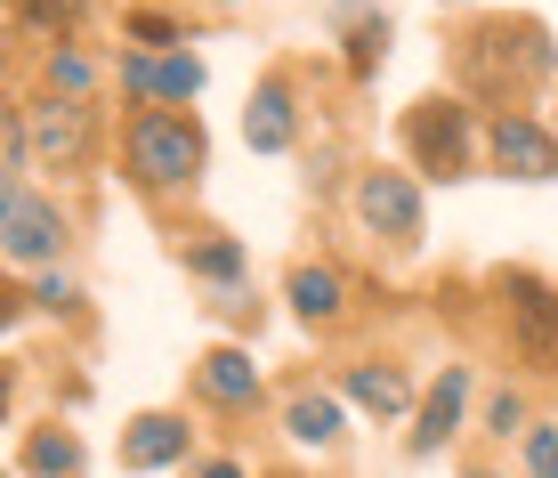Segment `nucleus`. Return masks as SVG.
Masks as SVG:
<instances>
[{"mask_svg":"<svg viewBox=\"0 0 558 478\" xmlns=\"http://www.w3.org/2000/svg\"><path fill=\"white\" fill-rule=\"evenodd\" d=\"M203 122L195 113H162V106H146L138 122L122 130V170L146 187V195H162V187H186L203 170Z\"/></svg>","mask_w":558,"mask_h":478,"instance_id":"nucleus-1","label":"nucleus"},{"mask_svg":"<svg viewBox=\"0 0 558 478\" xmlns=\"http://www.w3.org/2000/svg\"><path fill=\"white\" fill-rule=\"evenodd\" d=\"M558 49L543 41V25H477L470 41H461V82L470 89H510V82H534V73H550Z\"/></svg>","mask_w":558,"mask_h":478,"instance_id":"nucleus-2","label":"nucleus"},{"mask_svg":"<svg viewBox=\"0 0 558 478\" xmlns=\"http://www.w3.org/2000/svg\"><path fill=\"white\" fill-rule=\"evenodd\" d=\"M405 146L429 179H461L470 170V106L461 98H421L405 113Z\"/></svg>","mask_w":558,"mask_h":478,"instance_id":"nucleus-3","label":"nucleus"},{"mask_svg":"<svg viewBox=\"0 0 558 478\" xmlns=\"http://www.w3.org/2000/svg\"><path fill=\"white\" fill-rule=\"evenodd\" d=\"M89 139H98V113H89V98L25 106V146H33V163H49V170H82V163H89Z\"/></svg>","mask_w":558,"mask_h":478,"instance_id":"nucleus-4","label":"nucleus"},{"mask_svg":"<svg viewBox=\"0 0 558 478\" xmlns=\"http://www.w3.org/2000/svg\"><path fill=\"white\" fill-rule=\"evenodd\" d=\"M0 252H9V267H41L65 252V219H57V203H41L25 179H9V203H0Z\"/></svg>","mask_w":558,"mask_h":478,"instance_id":"nucleus-5","label":"nucleus"},{"mask_svg":"<svg viewBox=\"0 0 558 478\" xmlns=\"http://www.w3.org/2000/svg\"><path fill=\"white\" fill-rule=\"evenodd\" d=\"M356 219L373 227V236H389L397 252H413L421 243V187L405 170H364L356 179Z\"/></svg>","mask_w":558,"mask_h":478,"instance_id":"nucleus-6","label":"nucleus"},{"mask_svg":"<svg viewBox=\"0 0 558 478\" xmlns=\"http://www.w3.org/2000/svg\"><path fill=\"white\" fill-rule=\"evenodd\" d=\"M486 146H494V170H502V179H526V187L558 179V130H543L534 113H502V122L486 130Z\"/></svg>","mask_w":558,"mask_h":478,"instance_id":"nucleus-7","label":"nucleus"},{"mask_svg":"<svg viewBox=\"0 0 558 478\" xmlns=\"http://www.w3.org/2000/svg\"><path fill=\"white\" fill-rule=\"evenodd\" d=\"M502 300H510V333L526 357H558V292L534 267H510L502 276Z\"/></svg>","mask_w":558,"mask_h":478,"instance_id":"nucleus-8","label":"nucleus"},{"mask_svg":"<svg viewBox=\"0 0 558 478\" xmlns=\"http://www.w3.org/2000/svg\"><path fill=\"white\" fill-rule=\"evenodd\" d=\"M186 430L179 414H138V422L122 430V470H170V463H186Z\"/></svg>","mask_w":558,"mask_h":478,"instance_id":"nucleus-9","label":"nucleus"},{"mask_svg":"<svg viewBox=\"0 0 558 478\" xmlns=\"http://www.w3.org/2000/svg\"><path fill=\"white\" fill-rule=\"evenodd\" d=\"M461 406H470V366H446L421 397V430H413V454H437L446 438L461 430Z\"/></svg>","mask_w":558,"mask_h":478,"instance_id":"nucleus-10","label":"nucleus"},{"mask_svg":"<svg viewBox=\"0 0 558 478\" xmlns=\"http://www.w3.org/2000/svg\"><path fill=\"white\" fill-rule=\"evenodd\" d=\"M243 139H252V155H292V139H300V113H292V89H283V82H259V89H252Z\"/></svg>","mask_w":558,"mask_h":478,"instance_id":"nucleus-11","label":"nucleus"},{"mask_svg":"<svg viewBox=\"0 0 558 478\" xmlns=\"http://www.w3.org/2000/svg\"><path fill=\"white\" fill-rule=\"evenodd\" d=\"M195 381H203L210 406H227V414H243V406L259 397V366H252V349H210Z\"/></svg>","mask_w":558,"mask_h":478,"instance_id":"nucleus-12","label":"nucleus"},{"mask_svg":"<svg viewBox=\"0 0 558 478\" xmlns=\"http://www.w3.org/2000/svg\"><path fill=\"white\" fill-rule=\"evenodd\" d=\"M340 390H349V397H356L364 414H380V422L413 406V381L397 373V366H349V373H340Z\"/></svg>","mask_w":558,"mask_h":478,"instance_id":"nucleus-13","label":"nucleus"},{"mask_svg":"<svg viewBox=\"0 0 558 478\" xmlns=\"http://www.w3.org/2000/svg\"><path fill=\"white\" fill-rule=\"evenodd\" d=\"M186 276L219 284V309H235V284H243V243H235V236H203V243H186Z\"/></svg>","mask_w":558,"mask_h":478,"instance_id":"nucleus-14","label":"nucleus"},{"mask_svg":"<svg viewBox=\"0 0 558 478\" xmlns=\"http://www.w3.org/2000/svg\"><path fill=\"white\" fill-rule=\"evenodd\" d=\"M292 309L307 324H332L349 309V284H340V267H292Z\"/></svg>","mask_w":558,"mask_h":478,"instance_id":"nucleus-15","label":"nucleus"},{"mask_svg":"<svg viewBox=\"0 0 558 478\" xmlns=\"http://www.w3.org/2000/svg\"><path fill=\"white\" fill-rule=\"evenodd\" d=\"M283 430H292L300 446H332V438H340V397H324V390H300L292 406H283Z\"/></svg>","mask_w":558,"mask_h":478,"instance_id":"nucleus-16","label":"nucleus"},{"mask_svg":"<svg viewBox=\"0 0 558 478\" xmlns=\"http://www.w3.org/2000/svg\"><path fill=\"white\" fill-rule=\"evenodd\" d=\"M16 16H25L33 33H49L57 49L73 41V33H82V16H89V0H16Z\"/></svg>","mask_w":558,"mask_h":478,"instance_id":"nucleus-17","label":"nucleus"},{"mask_svg":"<svg viewBox=\"0 0 558 478\" xmlns=\"http://www.w3.org/2000/svg\"><path fill=\"white\" fill-rule=\"evenodd\" d=\"M195 89H203V57H195V49H170V57H154V98H162V106L195 98Z\"/></svg>","mask_w":558,"mask_h":478,"instance_id":"nucleus-18","label":"nucleus"},{"mask_svg":"<svg viewBox=\"0 0 558 478\" xmlns=\"http://www.w3.org/2000/svg\"><path fill=\"white\" fill-rule=\"evenodd\" d=\"M25 463L41 470V478H73V470H82V438H73V430H41L25 446Z\"/></svg>","mask_w":558,"mask_h":478,"instance_id":"nucleus-19","label":"nucleus"},{"mask_svg":"<svg viewBox=\"0 0 558 478\" xmlns=\"http://www.w3.org/2000/svg\"><path fill=\"white\" fill-rule=\"evenodd\" d=\"M380 57H389V16H364V25L349 33V73H356V82H373Z\"/></svg>","mask_w":558,"mask_h":478,"instance_id":"nucleus-20","label":"nucleus"},{"mask_svg":"<svg viewBox=\"0 0 558 478\" xmlns=\"http://www.w3.org/2000/svg\"><path fill=\"white\" fill-rule=\"evenodd\" d=\"M89 82H98V73H89L82 49H49V89L57 98H89Z\"/></svg>","mask_w":558,"mask_h":478,"instance_id":"nucleus-21","label":"nucleus"},{"mask_svg":"<svg viewBox=\"0 0 558 478\" xmlns=\"http://www.w3.org/2000/svg\"><path fill=\"white\" fill-rule=\"evenodd\" d=\"M526 478H558V422L526 430Z\"/></svg>","mask_w":558,"mask_h":478,"instance_id":"nucleus-22","label":"nucleus"},{"mask_svg":"<svg viewBox=\"0 0 558 478\" xmlns=\"http://www.w3.org/2000/svg\"><path fill=\"white\" fill-rule=\"evenodd\" d=\"M486 430H494V438H510V430L526 438V397H518V390H502V397L486 406Z\"/></svg>","mask_w":558,"mask_h":478,"instance_id":"nucleus-23","label":"nucleus"},{"mask_svg":"<svg viewBox=\"0 0 558 478\" xmlns=\"http://www.w3.org/2000/svg\"><path fill=\"white\" fill-rule=\"evenodd\" d=\"M33 300H41V309H49V316H65V309H73V300H82V292H73V284H65V276H41V292H33Z\"/></svg>","mask_w":558,"mask_h":478,"instance_id":"nucleus-24","label":"nucleus"},{"mask_svg":"<svg viewBox=\"0 0 558 478\" xmlns=\"http://www.w3.org/2000/svg\"><path fill=\"white\" fill-rule=\"evenodd\" d=\"M122 82L138 89V98H154V57H146V49H138V57H122Z\"/></svg>","mask_w":558,"mask_h":478,"instance_id":"nucleus-25","label":"nucleus"},{"mask_svg":"<svg viewBox=\"0 0 558 478\" xmlns=\"http://www.w3.org/2000/svg\"><path fill=\"white\" fill-rule=\"evenodd\" d=\"M203 478H243V463H203Z\"/></svg>","mask_w":558,"mask_h":478,"instance_id":"nucleus-26","label":"nucleus"},{"mask_svg":"<svg viewBox=\"0 0 558 478\" xmlns=\"http://www.w3.org/2000/svg\"><path fill=\"white\" fill-rule=\"evenodd\" d=\"M470 478H494V470H470Z\"/></svg>","mask_w":558,"mask_h":478,"instance_id":"nucleus-27","label":"nucleus"}]
</instances>
